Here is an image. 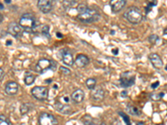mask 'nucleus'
I'll use <instances>...</instances> for the list:
<instances>
[{
	"instance_id": "1",
	"label": "nucleus",
	"mask_w": 167,
	"mask_h": 125,
	"mask_svg": "<svg viewBox=\"0 0 167 125\" xmlns=\"http://www.w3.org/2000/svg\"><path fill=\"white\" fill-rule=\"evenodd\" d=\"M77 10L79 13L77 16L78 19L85 23L96 22L100 18V14H99V12H97V10L93 8H88V6L85 3L79 4Z\"/></svg>"
},
{
	"instance_id": "2",
	"label": "nucleus",
	"mask_w": 167,
	"mask_h": 125,
	"mask_svg": "<svg viewBox=\"0 0 167 125\" xmlns=\"http://www.w3.org/2000/svg\"><path fill=\"white\" fill-rule=\"evenodd\" d=\"M19 25L23 28V31L32 33L37 28V20L35 17L31 14H23L19 19Z\"/></svg>"
},
{
	"instance_id": "3",
	"label": "nucleus",
	"mask_w": 167,
	"mask_h": 125,
	"mask_svg": "<svg viewBox=\"0 0 167 125\" xmlns=\"http://www.w3.org/2000/svg\"><path fill=\"white\" fill-rule=\"evenodd\" d=\"M124 16L126 19L133 24H138L143 19V15L140 8L137 7H131L125 12Z\"/></svg>"
},
{
	"instance_id": "4",
	"label": "nucleus",
	"mask_w": 167,
	"mask_h": 125,
	"mask_svg": "<svg viewBox=\"0 0 167 125\" xmlns=\"http://www.w3.org/2000/svg\"><path fill=\"white\" fill-rule=\"evenodd\" d=\"M31 94L33 95L34 98L44 101V100L47 99V98H48V90L46 87L36 86L32 89Z\"/></svg>"
},
{
	"instance_id": "5",
	"label": "nucleus",
	"mask_w": 167,
	"mask_h": 125,
	"mask_svg": "<svg viewBox=\"0 0 167 125\" xmlns=\"http://www.w3.org/2000/svg\"><path fill=\"white\" fill-rule=\"evenodd\" d=\"M40 125H58V121L52 114L48 113H43L39 118Z\"/></svg>"
},
{
	"instance_id": "6",
	"label": "nucleus",
	"mask_w": 167,
	"mask_h": 125,
	"mask_svg": "<svg viewBox=\"0 0 167 125\" xmlns=\"http://www.w3.org/2000/svg\"><path fill=\"white\" fill-rule=\"evenodd\" d=\"M23 28H21V26L19 25V23H18L16 22H12L9 24V27H8V33L9 34H11L12 36L16 38V39H19L20 37L23 35Z\"/></svg>"
},
{
	"instance_id": "7",
	"label": "nucleus",
	"mask_w": 167,
	"mask_h": 125,
	"mask_svg": "<svg viewBox=\"0 0 167 125\" xmlns=\"http://www.w3.org/2000/svg\"><path fill=\"white\" fill-rule=\"evenodd\" d=\"M53 61L48 60L47 58H42L40 59L36 65V71L39 73H44L47 70L51 69Z\"/></svg>"
},
{
	"instance_id": "8",
	"label": "nucleus",
	"mask_w": 167,
	"mask_h": 125,
	"mask_svg": "<svg viewBox=\"0 0 167 125\" xmlns=\"http://www.w3.org/2000/svg\"><path fill=\"white\" fill-rule=\"evenodd\" d=\"M135 83V76L130 75V72H125L122 73L120 78V85L123 88H129Z\"/></svg>"
},
{
	"instance_id": "9",
	"label": "nucleus",
	"mask_w": 167,
	"mask_h": 125,
	"mask_svg": "<svg viewBox=\"0 0 167 125\" xmlns=\"http://www.w3.org/2000/svg\"><path fill=\"white\" fill-rule=\"evenodd\" d=\"M5 92L8 95H16L19 92V84L14 81H9L6 83Z\"/></svg>"
},
{
	"instance_id": "10",
	"label": "nucleus",
	"mask_w": 167,
	"mask_h": 125,
	"mask_svg": "<svg viewBox=\"0 0 167 125\" xmlns=\"http://www.w3.org/2000/svg\"><path fill=\"white\" fill-rule=\"evenodd\" d=\"M38 8L44 14H48L52 10V3L51 1L48 0H40L37 3Z\"/></svg>"
},
{
	"instance_id": "11",
	"label": "nucleus",
	"mask_w": 167,
	"mask_h": 125,
	"mask_svg": "<svg viewBox=\"0 0 167 125\" xmlns=\"http://www.w3.org/2000/svg\"><path fill=\"white\" fill-rule=\"evenodd\" d=\"M149 59L151 62V64H153V66L157 69H161L163 67V62L161 57L156 54V53H150L149 55Z\"/></svg>"
},
{
	"instance_id": "12",
	"label": "nucleus",
	"mask_w": 167,
	"mask_h": 125,
	"mask_svg": "<svg viewBox=\"0 0 167 125\" xmlns=\"http://www.w3.org/2000/svg\"><path fill=\"white\" fill-rule=\"evenodd\" d=\"M125 4H126V1L125 0H119V1L112 0L111 1V8L114 13H118V12L121 11L122 9L125 8Z\"/></svg>"
},
{
	"instance_id": "13",
	"label": "nucleus",
	"mask_w": 167,
	"mask_h": 125,
	"mask_svg": "<svg viewBox=\"0 0 167 125\" xmlns=\"http://www.w3.org/2000/svg\"><path fill=\"white\" fill-rule=\"evenodd\" d=\"M85 98V93L81 89H77L71 94V99L75 103H82Z\"/></svg>"
},
{
	"instance_id": "14",
	"label": "nucleus",
	"mask_w": 167,
	"mask_h": 125,
	"mask_svg": "<svg viewBox=\"0 0 167 125\" xmlns=\"http://www.w3.org/2000/svg\"><path fill=\"white\" fill-rule=\"evenodd\" d=\"M90 63V58L87 56L84 55V54H79L77 56L76 59L74 60V64L77 67L79 68H84L86 65H88Z\"/></svg>"
},
{
	"instance_id": "15",
	"label": "nucleus",
	"mask_w": 167,
	"mask_h": 125,
	"mask_svg": "<svg viewBox=\"0 0 167 125\" xmlns=\"http://www.w3.org/2000/svg\"><path fill=\"white\" fill-rule=\"evenodd\" d=\"M91 96L96 101H101L105 98V90L101 87H97L93 89Z\"/></svg>"
},
{
	"instance_id": "16",
	"label": "nucleus",
	"mask_w": 167,
	"mask_h": 125,
	"mask_svg": "<svg viewBox=\"0 0 167 125\" xmlns=\"http://www.w3.org/2000/svg\"><path fill=\"white\" fill-rule=\"evenodd\" d=\"M55 108H56V110L64 114H69L72 112V108L70 105L66 104V103H60V102L55 103Z\"/></svg>"
},
{
	"instance_id": "17",
	"label": "nucleus",
	"mask_w": 167,
	"mask_h": 125,
	"mask_svg": "<svg viewBox=\"0 0 167 125\" xmlns=\"http://www.w3.org/2000/svg\"><path fill=\"white\" fill-rule=\"evenodd\" d=\"M62 60L63 62H64L66 65H68V66H72L74 63L73 56H72V54H71L70 53H69V52H66V53L63 54Z\"/></svg>"
},
{
	"instance_id": "18",
	"label": "nucleus",
	"mask_w": 167,
	"mask_h": 125,
	"mask_svg": "<svg viewBox=\"0 0 167 125\" xmlns=\"http://www.w3.org/2000/svg\"><path fill=\"white\" fill-rule=\"evenodd\" d=\"M32 106L33 105H32L31 103H23L22 105L20 106V113H21V114L22 115H25L26 114H28V112L31 110Z\"/></svg>"
},
{
	"instance_id": "19",
	"label": "nucleus",
	"mask_w": 167,
	"mask_h": 125,
	"mask_svg": "<svg viewBox=\"0 0 167 125\" xmlns=\"http://www.w3.org/2000/svg\"><path fill=\"white\" fill-rule=\"evenodd\" d=\"M35 80V76L33 75L31 73H26L25 76H24V83L26 85H31L33 84Z\"/></svg>"
},
{
	"instance_id": "20",
	"label": "nucleus",
	"mask_w": 167,
	"mask_h": 125,
	"mask_svg": "<svg viewBox=\"0 0 167 125\" xmlns=\"http://www.w3.org/2000/svg\"><path fill=\"white\" fill-rule=\"evenodd\" d=\"M128 112L130 113L131 115H134V116H139L140 114V111L138 108H136L135 106H129L128 107Z\"/></svg>"
},
{
	"instance_id": "21",
	"label": "nucleus",
	"mask_w": 167,
	"mask_h": 125,
	"mask_svg": "<svg viewBox=\"0 0 167 125\" xmlns=\"http://www.w3.org/2000/svg\"><path fill=\"white\" fill-rule=\"evenodd\" d=\"M165 94L164 93H160V94H156V93H153V94H150V97L151 99L155 101V102H157V101H160L161 99L162 98L164 97Z\"/></svg>"
},
{
	"instance_id": "22",
	"label": "nucleus",
	"mask_w": 167,
	"mask_h": 125,
	"mask_svg": "<svg viewBox=\"0 0 167 125\" xmlns=\"http://www.w3.org/2000/svg\"><path fill=\"white\" fill-rule=\"evenodd\" d=\"M95 85H96V80L94 78H90L86 80V86L88 87V89H94L95 88Z\"/></svg>"
},
{
	"instance_id": "23",
	"label": "nucleus",
	"mask_w": 167,
	"mask_h": 125,
	"mask_svg": "<svg viewBox=\"0 0 167 125\" xmlns=\"http://www.w3.org/2000/svg\"><path fill=\"white\" fill-rule=\"evenodd\" d=\"M0 125H12V123L4 115H0Z\"/></svg>"
},
{
	"instance_id": "24",
	"label": "nucleus",
	"mask_w": 167,
	"mask_h": 125,
	"mask_svg": "<svg viewBox=\"0 0 167 125\" xmlns=\"http://www.w3.org/2000/svg\"><path fill=\"white\" fill-rule=\"evenodd\" d=\"M42 33L44 35L47 37H49V27L48 25H45L42 28Z\"/></svg>"
},
{
	"instance_id": "25",
	"label": "nucleus",
	"mask_w": 167,
	"mask_h": 125,
	"mask_svg": "<svg viewBox=\"0 0 167 125\" xmlns=\"http://www.w3.org/2000/svg\"><path fill=\"white\" fill-rule=\"evenodd\" d=\"M149 40L151 44H156V42L159 40V37L156 34H152L149 37Z\"/></svg>"
},
{
	"instance_id": "26",
	"label": "nucleus",
	"mask_w": 167,
	"mask_h": 125,
	"mask_svg": "<svg viewBox=\"0 0 167 125\" xmlns=\"http://www.w3.org/2000/svg\"><path fill=\"white\" fill-rule=\"evenodd\" d=\"M60 72L62 73H64L65 75H69L71 73L70 70L69 69H67V68H65V67H63V66L60 67Z\"/></svg>"
},
{
	"instance_id": "27",
	"label": "nucleus",
	"mask_w": 167,
	"mask_h": 125,
	"mask_svg": "<svg viewBox=\"0 0 167 125\" xmlns=\"http://www.w3.org/2000/svg\"><path fill=\"white\" fill-rule=\"evenodd\" d=\"M120 115H121L122 118H123V119H125V122L126 123V124H127V125H131V124H130V120H129V117L126 116V115H125V114H121V113H120Z\"/></svg>"
},
{
	"instance_id": "28",
	"label": "nucleus",
	"mask_w": 167,
	"mask_h": 125,
	"mask_svg": "<svg viewBox=\"0 0 167 125\" xmlns=\"http://www.w3.org/2000/svg\"><path fill=\"white\" fill-rule=\"evenodd\" d=\"M84 123H85V125H97L94 122V121H91L90 119L85 120V121H84Z\"/></svg>"
},
{
	"instance_id": "29",
	"label": "nucleus",
	"mask_w": 167,
	"mask_h": 125,
	"mask_svg": "<svg viewBox=\"0 0 167 125\" xmlns=\"http://www.w3.org/2000/svg\"><path fill=\"white\" fill-rule=\"evenodd\" d=\"M4 74H5V73L3 71V69H2L1 68H0V80H2L4 77Z\"/></svg>"
},
{
	"instance_id": "30",
	"label": "nucleus",
	"mask_w": 167,
	"mask_h": 125,
	"mask_svg": "<svg viewBox=\"0 0 167 125\" xmlns=\"http://www.w3.org/2000/svg\"><path fill=\"white\" fill-rule=\"evenodd\" d=\"M159 85H160V82H159V81H157V82H156V83H152V85H151V88L155 89H156V88H157V87L159 86Z\"/></svg>"
},
{
	"instance_id": "31",
	"label": "nucleus",
	"mask_w": 167,
	"mask_h": 125,
	"mask_svg": "<svg viewBox=\"0 0 167 125\" xmlns=\"http://www.w3.org/2000/svg\"><path fill=\"white\" fill-rule=\"evenodd\" d=\"M3 19H4V17H3V15L2 14H0V23L3 22Z\"/></svg>"
},
{
	"instance_id": "32",
	"label": "nucleus",
	"mask_w": 167,
	"mask_h": 125,
	"mask_svg": "<svg viewBox=\"0 0 167 125\" xmlns=\"http://www.w3.org/2000/svg\"><path fill=\"white\" fill-rule=\"evenodd\" d=\"M3 9H4V6H3V3L0 2V10H3Z\"/></svg>"
},
{
	"instance_id": "33",
	"label": "nucleus",
	"mask_w": 167,
	"mask_h": 125,
	"mask_svg": "<svg viewBox=\"0 0 167 125\" xmlns=\"http://www.w3.org/2000/svg\"><path fill=\"white\" fill-rule=\"evenodd\" d=\"M56 36H58L59 38H62V35H61V33H56Z\"/></svg>"
},
{
	"instance_id": "34",
	"label": "nucleus",
	"mask_w": 167,
	"mask_h": 125,
	"mask_svg": "<svg viewBox=\"0 0 167 125\" xmlns=\"http://www.w3.org/2000/svg\"><path fill=\"white\" fill-rule=\"evenodd\" d=\"M164 34L167 35V27H166V28H165V29H164Z\"/></svg>"
},
{
	"instance_id": "35",
	"label": "nucleus",
	"mask_w": 167,
	"mask_h": 125,
	"mask_svg": "<svg viewBox=\"0 0 167 125\" xmlns=\"http://www.w3.org/2000/svg\"><path fill=\"white\" fill-rule=\"evenodd\" d=\"M5 3H11V1H10V0H5Z\"/></svg>"
},
{
	"instance_id": "36",
	"label": "nucleus",
	"mask_w": 167,
	"mask_h": 125,
	"mask_svg": "<svg viewBox=\"0 0 167 125\" xmlns=\"http://www.w3.org/2000/svg\"><path fill=\"white\" fill-rule=\"evenodd\" d=\"M122 96H126V92H122Z\"/></svg>"
},
{
	"instance_id": "37",
	"label": "nucleus",
	"mask_w": 167,
	"mask_h": 125,
	"mask_svg": "<svg viewBox=\"0 0 167 125\" xmlns=\"http://www.w3.org/2000/svg\"><path fill=\"white\" fill-rule=\"evenodd\" d=\"M113 53H118V49H117V50H113Z\"/></svg>"
},
{
	"instance_id": "38",
	"label": "nucleus",
	"mask_w": 167,
	"mask_h": 125,
	"mask_svg": "<svg viewBox=\"0 0 167 125\" xmlns=\"http://www.w3.org/2000/svg\"><path fill=\"white\" fill-rule=\"evenodd\" d=\"M137 125H144V123H138V124Z\"/></svg>"
},
{
	"instance_id": "39",
	"label": "nucleus",
	"mask_w": 167,
	"mask_h": 125,
	"mask_svg": "<svg viewBox=\"0 0 167 125\" xmlns=\"http://www.w3.org/2000/svg\"><path fill=\"white\" fill-rule=\"evenodd\" d=\"M165 70H167V65H166V67H165Z\"/></svg>"
}]
</instances>
